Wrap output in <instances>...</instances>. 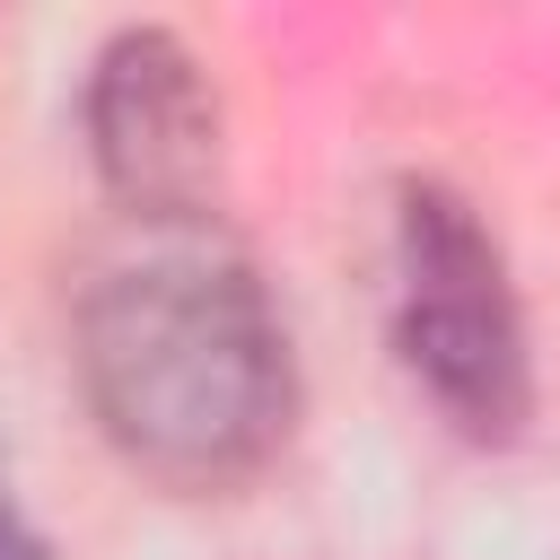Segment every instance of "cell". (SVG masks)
Masks as SVG:
<instances>
[{
    "label": "cell",
    "instance_id": "obj_3",
    "mask_svg": "<svg viewBox=\"0 0 560 560\" xmlns=\"http://www.w3.org/2000/svg\"><path fill=\"white\" fill-rule=\"evenodd\" d=\"M88 131H96V166L131 201V219H201L210 166H219V114L175 35L140 26L96 52Z\"/></svg>",
    "mask_w": 560,
    "mask_h": 560
},
{
    "label": "cell",
    "instance_id": "obj_4",
    "mask_svg": "<svg viewBox=\"0 0 560 560\" xmlns=\"http://www.w3.org/2000/svg\"><path fill=\"white\" fill-rule=\"evenodd\" d=\"M0 560H44V551H35V542H26V525H18V516H9V499H0Z\"/></svg>",
    "mask_w": 560,
    "mask_h": 560
},
{
    "label": "cell",
    "instance_id": "obj_1",
    "mask_svg": "<svg viewBox=\"0 0 560 560\" xmlns=\"http://www.w3.org/2000/svg\"><path fill=\"white\" fill-rule=\"evenodd\" d=\"M79 385L166 490H236L289 429V341L201 219H131L79 280Z\"/></svg>",
    "mask_w": 560,
    "mask_h": 560
},
{
    "label": "cell",
    "instance_id": "obj_2",
    "mask_svg": "<svg viewBox=\"0 0 560 560\" xmlns=\"http://www.w3.org/2000/svg\"><path fill=\"white\" fill-rule=\"evenodd\" d=\"M402 359L464 438H516L534 376L508 262L446 184L402 192Z\"/></svg>",
    "mask_w": 560,
    "mask_h": 560
}]
</instances>
